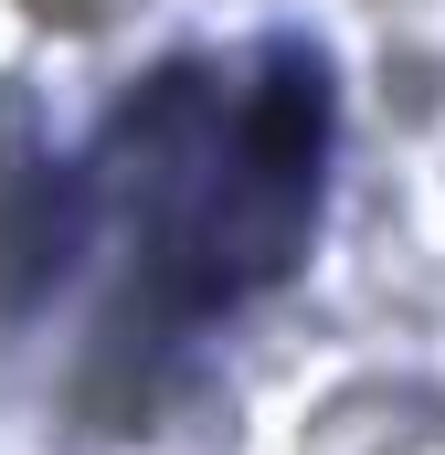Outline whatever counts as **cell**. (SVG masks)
Returning <instances> with one entry per match:
<instances>
[{"mask_svg": "<svg viewBox=\"0 0 445 455\" xmlns=\"http://www.w3.org/2000/svg\"><path fill=\"white\" fill-rule=\"evenodd\" d=\"M329 75L276 43L255 64H170L107 138L127 275L149 318H202L297 265L319 223Z\"/></svg>", "mask_w": 445, "mask_h": 455, "instance_id": "1", "label": "cell"}, {"mask_svg": "<svg viewBox=\"0 0 445 455\" xmlns=\"http://www.w3.org/2000/svg\"><path fill=\"white\" fill-rule=\"evenodd\" d=\"M21 11H43V21H64V32H107L127 0H21Z\"/></svg>", "mask_w": 445, "mask_h": 455, "instance_id": "2", "label": "cell"}]
</instances>
